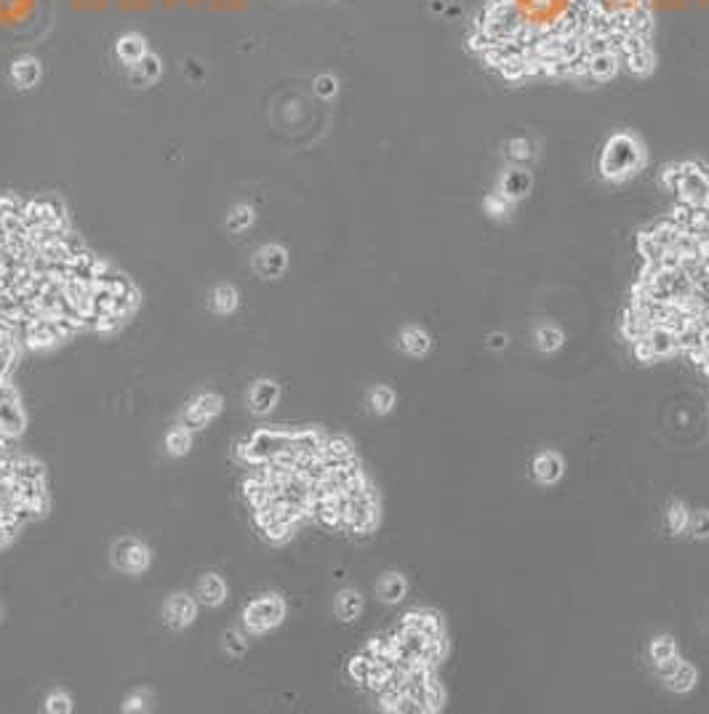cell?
<instances>
[{"instance_id": "cell-2", "label": "cell", "mask_w": 709, "mask_h": 714, "mask_svg": "<svg viewBox=\"0 0 709 714\" xmlns=\"http://www.w3.org/2000/svg\"><path fill=\"white\" fill-rule=\"evenodd\" d=\"M291 445V432H272V429H259L248 443L240 445V459L253 466L272 461L277 453Z\"/></svg>"}, {"instance_id": "cell-14", "label": "cell", "mask_w": 709, "mask_h": 714, "mask_svg": "<svg viewBox=\"0 0 709 714\" xmlns=\"http://www.w3.org/2000/svg\"><path fill=\"white\" fill-rule=\"evenodd\" d=\"M648 342L656 357H667V355L678 352V333L669 331L667 325H653L648 331Z\"/></svg>"}, {"instance_id": "cell-34", "label": "cell", "mask_w": 709, "mask_h": 714, "mask_svg": "<svg viewBox=\"0 0 709 714\" xmlns=\"http://www.w3.org/2000/svg\"><path fill=\"white\" fill-rule=\"evenodd\" d=\"M259 528H262V534L267 536L270 541H285V539H288V534H291V528H294V525L285 523V520H280V517H272L270 523L259 525Z\"/></svg>"}, {"instance_id": "cell-48", "label": "cell", "mask_w": 709, "mask_h": 714, "mask_svg": "<svg viewBox=\"0 0 709 714\" xmlns=\"http://www.w3.org/2000/svg\"><path fill=\"white\" fill-rule=\"evenodd\" d=\"M142 701H144V695H131V698L123 704V709H126V712H139V709H144Z\"/></svg>"}, {"instance_id": "cell-42", "label": "cell", "mask_w": 709, "mask_h": 714, "mask_svg": "<svg viewBox=\"0 0 709 714\" xmlns=\"http://www.w3.org/2000/svg\"><path fill=\"white\" fill-rule=\"evenodd\" d=\"M632 352H635L638 362H653L656 360V352H653V347H651L648 336H646V339H638V342H632Z\"/></svg>"}, {"instance_id": "cell-29", "label": "cell", "mask_w": 709, "mask_h": 714, "mask_svg": "<svg viewBox=\"0 0 709 714\" xmlns=\"http://www.w3.org/2000/svg\"><path fill=\"white\" fill-rule=\"evenodd\" d=\"M667 683H669V688H672L675 693H688L690 688L696 685V669L683 661V664H680V669L672 674V677H669Z\"/></svg>"}, {"instance_id": "cell-17", "label": "cell", "mask_w": 709, "mask_h": 714, "mask_svg": "<svg viewBox=\"0 0 709 714\" xmlns=\"http://www.w3.org/2000/svg\"><path fill=\"white\" fill-rule=\"evenodd\" d=\"M624 67H627L632 75H638V78L648 75V72L653 70V53H651V49H646L643 43L635 46V49H629L627 56H624Z\"/></svg>"}, {"instance_id": "cell-26", "label": "cell", "mask_w": 709, "mask_h": 714, "mask_svg": "<svg viewBox=\"0 0 709 714\" xmlns=\"http://www.w3.org/2000/svg\"><path fill=\"white\" fill-rule=\"evenodd\" d=\"M43 464L32 459H14V477L21 483H43Z\"/></svg>"}, {"instance_id": "cell-25", "label": "cell", "mask_w": 709, "mask_h": 714, "mask_svg": "<svg viewBox=\"0 0 709 714\" xmlns=\"http://www.w3.org/2000/svg\"><path fill=\"white\" fill-rule=\"evenodd\" d=\"M400 347H403L408 355H424L429 350V336L419 328H405L400 333Z\"/></svg>"}, {"instance_id": "cell-21", "label": "cell", "mask_w": 709, "mask_h": 714, "mask_svg": "<svg viewBox=\"0 0 709 714\" xmlns=\"http://www.w3.org/2000/svg\"><path fill=\"white\" fill-rule=\"evenodd\" d=\"M536 147H534V141L531 139H523V136H517V139H509L504 144V155L509 163H515V165H523L526 160H531L534 155H536Z\"/></svg>"}, {"instance_id": "cell-22", "label": "cell", "mask_w": 709, "mask_h": 714, "mask_svg": "<svg viewBox=\"0 0 709 714\" xmlns=\"http://www.w3.org/2000/svg\"><path fill=\"white\" fill-rule=\"evenodd\" d=\"M224 594H227V586L219 576H205L200 583H198V597H200L203 603L208 605H219L224 600Z\"/></svg>"}, {"instance_id": "cell-5", "label": "cell", "mask_w": 709, "mask_h": 714, "mask_svg": "<svg viewBox=\"0 0 709 714\" xmlns=\"http://www.w3.org/2000/svg\"><path fill=\"white\" fill-rule=\"evenodd\" d=\"M115 565L121 571H128V573H142L144 568L150 565V552L133 539L118 541L115 544Z\"/></svg>"}, {"instance_id": "cell-8", "label": "cell", "mask_w": 709, "mask_h": 714, "mask_svg": "<svg viewBox=\"0 0 709 714\" xmlns=\"http://www.w3.org/2000/svg\"><path fill=\"white\" fill-rule=\"evenodd\" d=\"M219 411H222V397H219V394H200V397L190 405V411L184 413V427H187V429H200V427H205Z\"/></svg>"}, {"instance_id": "cell-4", "label": "cell", "mask_w": 709, "mask_h": 714, "mask_svg": "<svg viewBox=\"0 0 709 714\" xmlns=\"http://www.w3.org/2000/svg\"><path fill=\"white\" fill-rule=\"evenodd\" d=\"M285 267H288V253H285L283 245L270 243V245H262L256 251V256H253V270L259 272L262 277H267V280L280 277L285 272Z\"/></svg>"}, {"instance_id": "cell-20", "label": "cell", "mask_w": 709, "mask_h": 714, "mask_svg": "<svg viewBox=\"0 0 709 714\" xmlns=\"http://www.w3.org/2000/svg\"><path fill=\"white\" fill-rule=\"evenodd\" d=\"M24 429V416H21L16 402H3L0 405V432L6 434H19Z\"/></svg>"}, {"instance_id": "cell-41", "label": "cell", "mask_w": 709, "mask_h": 714, "mask_svg": "<svg viewBox=\"0 0 709 714\" xmlns=\"http://www.w3.org/2000/svg\"><path fill=\"white\" fill-rule=\"evenodd\" d=\"M688 528L690 534L696 536V539H707L709 536V512H696L693 517L688 520Z\"/></svg>"}, {"instance_id": "cell-33", "label": "cell", "mask_w": 709, "mask_h": 714, "mask_svg": "<svg viewBox=\"0 0 709 714\" xmlns=\"http://www.w3.org/2000/svg\"><path fill=\"white\" fill-rule=\"evenodd\" d=\"M312 86H315V93H317L320 99H334L336 93H339V81H336V75H331V72L317 75L312 81Z\"/></svg>"}, {"instance_id": "cell-10", "label": "cell", "mask_w": 709, "mask_h": 714, "mask_svg": "<svg viewBox=\"0 0 709 714\" xmlns=\"http://www.w3.org/2000/svg\"><path fill=\"white\" fill-rule=\"evenodd\" d=\"M618 67H621V64H618V56L608 49L592 53V56L584 61V70H587V75L592 78V81H600V83L611 81V78L618 72Z\"/></svg>"}, {"instance_id": "cell-30", "label": "cell", "mask_w": 709, "mask_h": 714, "mask_svg": "<svg viewBox=\"0 0 709 714\" xmlns=\"http://www.w3.org/2000/svg\"><path fill=\"white\" fill-rule=\"evenodd\" d=\"M253 219H256V213H253L251 205L240 203V205H235L233 211H230V216H227V227H230L233 232H243V230L251 227Z\"/></svg>"}, {"instance_id": "cell-45", "label": "cell", "mask_w": 709, "mask_h": 714, "mask_svg": "<svg viewBox=\"0 0 709 714\" xmlns=\"http://www.w3.org/2000/svg\"><path fill=\"white\" fill-rule=\"evenodd\" d=\"M680 664H683V661H680L678 656H672V658H667V661H661V664H656L658 677H661V680H669V677H672V674H675V672H678V669H680Z\"/></svg>"}, {"instance_id": "cell-47", "label": "cell", "mask_w": 709, "mask_h": 714, "mask_svg": "<svg viewBox=\"0 0 709 714\" xmlns=\"http://www.w3.org/2000/svg\"><path fill=\"white\" fill-rule=\"evenodd\" d=\"M488 347H491V350H504L506 336L504 333H491V336H488Z\"/></svg>"}, {"instance_id": "cell-24", "label": "cell", "mask_w": 709, "mask_h": 714, "mask_svg": "<svg viewBox=\"0 0 709 714\" xmlns=\"http://www.w3.org/2000/svg\"><path fill=\"white\" fill-rule=\"evenodd\" d=\"M323 456L328 461H352V443L347 437H325Z\"/></svg>"}, {"instance_id": "cell-36", "label": "cell", "mask_w": 709, "mask_h": 714, "mask_svg": "<svg viewBox=\"0 0 709 714\" xmlns=\"http://www.w3.org/2000/svg\"><path fill=\"white\" fill-rule=\"evenodd\" d=\"M536 342H539V347H541L544 352H555L557 347L563 344V333L557 331V328H549V325H544V328H539V331H536Z\"/></svg>"}, {"instance_id": "cell-31", "label": "cell", "mask_w": 709, "mask_h": 714, "mask_svg": "<svg viewBox=\"0 0 709 714\" xmlns=\"http://www.w3.org/2000/svg\"><path fill=\"white\" fill-rule=\"evenodd\" d=\"M379 594L384 597L387 603H397V600H403V594H405V581L397 573L384 576L382 583H379Z\"/></svg>"}, {"instance_id": "cell-18", "label": "cell", "mask_w": 709, "mask_h": 714, "mask_svg": "<svg viewBox=\"0 0 709 714\" xmlns=\"http://www.w3.org/2000/svg\"><path fill=\"white\" fill-rule=\"evenodd\" d=\"M275 400H277V384H272V382L253 384L251 397H248V402H251L253 411H256V413H267L275 405Z\"/></svg>"}, {"instance_id": "cell-6", "label": "cell", "mask_w": 709, "mask_h": 714, "mask_svg": "<svg viewBox=\"0 0 709 714\" xmlns=\"http://www.w3.org/2000/svg\"><path fill=\"white\" fill-rule=\"evenodd\" d=\"M531 187H534V176H531V171L523 168V165H515V163H512V168H509V171H504V176H501V181H499V192H501L509 203L523 200L528 192H531Z\"/></svg>"}, {"instance_id": "cell-27", "label": "cell", "mask_w": 709, "mask_h": 714, "mask_svg": "<svg viewBox=\"0 0 709 714\" xmlns=\"http://www.w3.org/2000/svg\"><path fill=\"white\" fill-rule=\"evenodd\" d=\"M213 310L219 315H230L238 310V291H235L233 285H219L216 291H213Z\"/></svg>"}, {"instance_id": "cell-3", "label": "cell", "mask_w": 709, "mask_h": 714, "mask_svg": "<svg viewBox=\"0 0 709 714\" xmlns=\"http://www.w3.org/2000/svg\"><path fill=\"white\" fill-rule=\"evenodd\" d=\"M285 616V605L280 597H275V594H267V597H259V600H253L248 608L243 611V621L245 626L251 629V632H267V629H272L283 621Z\"/></svg>"}, {"instance_id": "cell-32", "label": "cell", "mask_w": 709, "mask_h": 714, "mask_svg": "<svg viewBox=\"0 0 709 714\" xmlns=\"http://www.w3.org/2000/svg\"><path fill=\"white\" fill-rule=\"evenodd\" d=\"M688 520H690L688 509H685L680 501H675L672 506H669L667 523H669V531H672V534H683V531L688 528Z\"/></svg>"}, {"instance_id": "cell-40", "label": "cell", "mask_w": 709, "mask_h": 714, "mask_svg": "<svg viewBox=\"0 0 709 714\" xmlns=\"http://www.w3.org/2000/svg\"><path fill=\"white\" fill-rule=\"evenodd\" d=\"M371 658L365 653H360V656H354L352 661H350V677H352L354 683H365V677H368V672H371Z\"/></svg>"}, {"instance_id": "cell-35", "label": "cell", "mask_w": 709, "mask_h": 714, "mask_svg": "<svg viewBox=\"0 0 709 714\" xmlns=\"http://www.w3.org/2000/svg\"><path fill=\"white\" fill-rule=\"evenodd\" d=\"M483 208H486L488 216H496V219H501V216H506V213H509L512 203L506 200L501 192H491L486 200H483Z\"/></svg>"}, {"instance_id": "cell-37", "label": "cell", "mask_w": 709, "mask_h": 714, "mask_svg": "<svg viewBox=\"0 0 709 714\" xmlns=\"http://www.w3.org/2000/svg\"><path fill=\"white\" fill-rule=\"evenodd\" d=\"M672 656H678L675 643H672L669 637H656L653 645H651V658H653L656 664H661V661H667V658H672Z\"/></svg>"}, {"instance_id": "cell-23", "label": "cell", "mask_w": 709, "mask_h": 714, "mask_svg": "<svg viewBox=\"0 0 709 714\" xmlns=\"http://www.w3.org/2000/svg\"><path fill=\"white\" fill-rule=\"evenodd\" d=\"M360 608H363V600L352 589H347V592H342L336 597V613H339V618H345V621H354L357 613H360Z\"/></svg>"}, {"instance_id": "cell-38", "label": "cell", "mask_w": 709, "mask_h": 714, "mask_svg": "<svg viewBox=\"0 0 709 714\" xmlns=\"http://www.w3.org/2000/svg\"><path fill=\"white\" fill-rule=\"evenodd\" d=\"M190 443H193V437H190V429H187V427H176V429L168 434V440H165L168 451L176 453V456L187 451V448H190Z\"/></svg>"}, {"instance_id": "cell-19", "label": "cell", "mask_w": 709, "mask_h": 714, "mask_svg": "<svg viewBox=\"0 0 709 714\" xmlns=\"http://www.w3.org/2000/svg\"><path fill=\"white\" fill-rule=\"evenodd\" d=\"M446 653H448L446 637H443V634H432V637H427L424 648L419 651V661L435 669V666L443 661V656H446Z\"/></svg>"}, {"instance_id": "cell-9", "label": "cell", "mask_w": 709, "mask_h": 714, "mask_svg": "<svg viewBox=\"0 0 709 714\" xmlns=\"http://www.w3.org/2000/svg\"><path fill=\"white\" fill-rule=\"evenodd\" d=\"M147 51H150L147 49V41H144V35H139V32H126V35H121L115 41V56L126 67H133L139 59H144Z\"/></svg>"}, {"instance_id": "cell-16", "label": "cell", "mask_w": 709, "mask_h": 714, "mask_svg": "<svg viewBox=\"0 0 709 714\" xmlns=\"http://www.w3.org/2000/svg\"><path fill=\"white\" fill-rule=\"evenodd\" d=\"M534 474L541 483H557L563 474V459L555 453H541L534 459Z\"/></svg>"}, {"instance_id": "cell-39", "label": "cell", "mask_w": 709, "mask_h": 714, "mask_svg": "<svg viewBox=\"0 0 709 714\" xmlns=\"http://www.w3.org/2000/svg\"><path fill=\"white\" fill-rule=\"evenodd\" d=\"M371 405H374L376 413H389L392 411V405H395V394H392V389H387V387L374 389V394H371Z\"/></svg>"}, {"instance_id": "cell-7", "label": "cell", "mask_w": 709, "mask_h": 714, "mask_svg": "<svg viewBox=\"0 0 709 714\" xmlns=\"http://www.w3.org/2000/svg\"><path fill=\"white\" fill-rule=\"evenodd\" d=\"M41 75H43L41 61L35 59V56H30V53H24V56H16V59L11 61V67H9L11 83H14V86H16L19 91L35 88V86L41 83Z\"/></svg>"}, {"instance_id": "cell-1", "label": "cell", "mask_w": 709, "mask_h": 714, "mask_svg": "<svg viewBox=\"0 0 709 714\" xmlns=\"http://www.w3.org/2000/svg\"><path fill=\"white\" fill-rule=\"evenodd\" d=\"M643 163H646V150H643L638 136L629 131H616L603 144L598 168L606 181L621 184L629 176H635L643 168Z\"/></svg>"}, {"instance_id": "cell-43", "label": "cell", "mask_w": 709, "mask_h": 714, "mask_svg": "<svg viewBox=\"0 0 709 714\" xmlns=\"http://www.w3.org/2000/svg\"><path fill=\"white\" fill-rule=\"evenodd\" d=\"M224 651L233 656H243L245 653V640L240 632H227L224 634Z\"/></svg>"}, {"instance_id": "cell-28", "label": "cell", "mask_w": 709, "mask_h": 714, "mask_svg": "<svg viewBox=\"0 0 709 714\" xmlns=\"http://www.w3.org/2000/svg\"><path fill=\"white\" fill-rule=\"evenodd\" d=\"M419 701H422V706H424V712H437L440 706L446 704V690H443V685L435 683V680H427Z\"/></svg>"}, {"instance_id": "cell-46", "label": "cell", "mask_w": 709, "mask_h": 714, "mask_svg": "<svg viewBox=\"0 0 709 714\" xmlns=\"http://www.w3.org/2000/svg\"><path fill=\"white\" fill-rule=\"evenodd\" d=\"M3 402H16V389L9 384V379H0V405Z\"/></svg>"}, {"instance_id": "cell-13", "label": "cell", "mask_w": 709, "mask_h": 714, "mask_svg": "<svg viewBox=\"0 0 709 714\" xmlns=\"http://www.w3.org/2000/svg\"><path fill=\"white\" fill-rule=\"evenodd\" d=\"M325 445V437L315 429H304V432L291 434V448L299 453V459H310V456H320Z\"/></svg>"}, {"instance_id": "cell-44", "label": "cell", "mask_w": 709, "mask_h": 714, "mask_svg": "<svg viewBox=\"0 0 709 714\" xmlns=\"http://www.w3.org/2000/svg\"><path fill=\"white\" fill-rule=\"evenodd\" d=\"M72 709V704H70V698L64 693H51L49 695V701H46V712H51V714H67Z\"/></svg>"}, {"instance_id": "cell-15", "label": "cell", "mask_w": 709, "mask_h": 714, "mask_svg": "<svg viewBox=\"0 0 709 714\" xmlns=\"http://www.w3.org/2000/svg\"><path fill=\"white\" fill-rule=\"evenodd\" d=\"M403 624L414 626L419 632H424L427 637L443 634V621H440V616L432 613V611H411V613L403 616Z\"/></svg>"}, {"instance_id": "cell-12", "label": "cell", "mask_w": 709, "mask_h": 714, "mask_svg": "<svg viewBox=\"0 0 709 714\" xmlns=\"http://www.w3.org/2000/svg\"><path fill=\"white\" fill-rule=\"evenodd\" d=\"M195 613H198V608H195L193 600L184 597V594L173 597L171 603L165 605V621H168V626H173V629H184L187 624H193Z\"/></svg>"}, {"instance_id": "cell-11", "label": "cell", "mask_w": 709, "mask_h": 714, "mask_svg": "<svg viewBox=\"0 0 709 714\" xmlns=\"http://www.w3.org/2000/svg\"><path fill=\"white\" fill-rule=\"evenodd\" d=\"M160 75H163V64H160V56L158 53H152V51H147V56L144 59H139L133 67H128V81L133 83V86H152V83H158L160 81Z\"/></svg>"}]
</instances>
